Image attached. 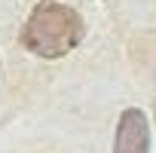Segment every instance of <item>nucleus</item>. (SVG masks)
Returning <instances> with one entry per match:
<instances>
[{
  "instance_id": "1",
  "label": "nucleus",
  "mask_w": 156,
  "mask_h": 153,
  "mask_svg": "<svg viewBox=\"0 0 156 153\" xmlns=\"http://www.w3.org/2000/svg\"><path fill=\"white\" fill-rule=\"evenodd\" d=\"M83 34H86V25L73 9H67L61 3H40V6H34V12L22 31V43L34 55L61 58L83 40Z\"/></svg>"
},
{
  "instance_id": "3",
  "label": "nucleus",
  "mask_w": 156,
  "mask_h": 153,
  "mask_svg": "<svg viewBox=\"0 0 156 153\" xmlns=\"http://www.w3.org/2000/svg\"><path fill=\"white\" fill-rule=\"evenodd\" d=\"M153 113H156V107H153Z\"/></svg>"
},
{
  "instance_id": "2",
  "label": "nucleus",
  "mask_w": 156,
  "mask_h": 153,
  "mask_svg": "<svg viewBox=\"0 0 156 153\" xmlns=\"http://www.w3.org/2000/svg\"><path fill=\"white\" fill-rule=\"evenodd\" d=\"M113 153H150V129L138 107L122 110L113 138Z\"/></svg>"
}]
</instances>
